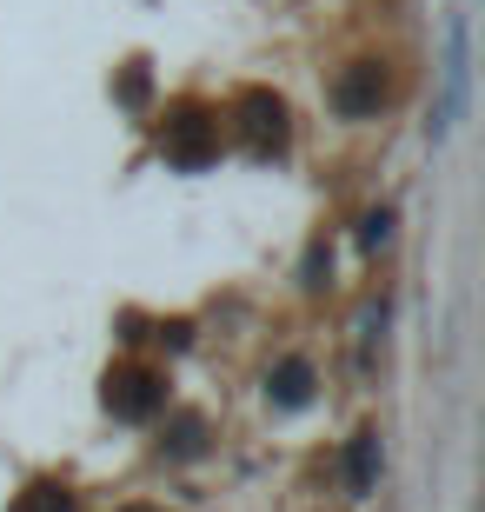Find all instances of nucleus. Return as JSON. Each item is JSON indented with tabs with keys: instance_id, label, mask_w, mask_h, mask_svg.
<instances>
[{
	"instance_id": "f257e3e1",
	"label": "nucleus",
	"mask_w": 485,
	"mask_h": 512,
	"mask_svg": "<svg viewBox=\"0 0 485 512\" xmlns=\"http://www.w3.org/2000/svg\"><path fill=\"white\" fill-rule=\"evenodd\" d=\"M160 153H167V167H180V173L213 167V160H220V114H206L200 100L167 107V120H160Z\"/></svg>"
},
{
	"instance_id": "f03ea898",
	"label": "nucleus",
	"mask_w": 485,
	"mask_h": 512,
	"mask_svg": "<svg viewBox=\"0 0 485 512\" xmlns=\"http://www.w3.org/2000/svg\"><path fill=\"white\" fill-rule=\"evenodd\" d=\"M233 133H240V147L253 160H280L293 147V114H286V100L273 87H246L233 100Z\"/></svg>"
},
{
	"instance_id": "7ed1b4c3",
	"label": "nucleus",
	"mask_w": 485,
	"mask_h": 512,
	"mask_svg": "<svg viewBox=\"0 0 485 512\" xmlns=\"http://www.w3.org/2000/svg\"><path fill=\"white\" fill-rule=\"evenodd\" d=\"M100 406L113 419H127V426H147L160 406H167V373H153V366H113L107 380H100Z\"/></svg>"
},
{
	"instance_id": "20e7f679",
	"label": "nucleus",
	"mask_w": 485,
	"mask_h": 512,
	"mask_svg": "<svg viewBox=\"0 0 485 512\" xmlns=\"http://www.w3.org/2000/svg\"><path fill=\"white\" fill-rule=\"evenodd\" d=\"M386 67L379 60H353L346 74L333 80V114L339 120H379V107H386Z\"/></svg>"
},
{
	"instance_id": "39448f33",
	"label": "nucleus",
	"mask_w": 485,
	"mask_h": 512,
	"mask_svg": "<svg viewBox=\"0 0 485 512\" xmlns=\"http://www.w3.org/2000/svg\"><path fill=\"white\" fill-rule=\"evenodd\" d=\"M466 80H472V34L466 20H452V40H446V107L432 120V140H446V127L466 114Z\"/></svg>"
},
{
	"instance_id": "423d86ee",
	"label": "nucleus",
	"mask_w": 485,
	"mask_h": 512,
	"mask_svg": "<svg viewBox=\"0 0 485 512\" xmlns=\"http://www.w3.org/2000/svg\"><path fill=\"white\" fill-rule=\"evenodd\" d=\"M313 393H319V373H313V360H299V353L266 373V406H280V413H299V406H313Z\"/></svg>"
},
{
	"instance_id": "0eeeda50",
	"label": "nucleus",
	"mask_w": 485,
	"mask_h": 512,
	"mask_svg": "<svg viewBox=\"0 0 485 512\" xmlns=\"http://www.w3.org/2000/svg\"><path fill=\"white\" fill-rule=\"evenodd\" d=\"M379 473H386V446H379V426H359L353 439H346V493L366 499L379 486Z\"/></svg>"
},
{
	"instance_id": "6e6552de",
	"label": "nucleus",
	"mask_w": 485,
	"mask_h": 512,
	"mask_svg": "<svg viewBox=\"0 0 485 512\" xmlns=\"http://www.w3.org/2000/svg\"><path fill=\"white\" fill-rule=\"evenodd\" d=\"M206 453V413H173L160 433V459H200Z\"/></svg>"
},
{
	"instance_id": "1a4fd4ad",
	"label": "nucleus",
	"mask_w": 485,
	"mask_h": 512,
	"mask_svg": "<svg viewBox=\"0 0 485 512\" xmlns=\"http://www.w3.org/2000/svg\"><path fill=\"white\" fill-rule=\"evenodd\" d=\"M14 512H74V493H67L60 479H34V486L14 499Z\"/></svg>"
},
{
	"instance_id": "9d476101",
	"label": "nucleus",
	"mask_w": 485,
	"mask_h": 512,
	"mask_svg": "<svg viewBox=\"0 0 485 512\" xmlns=\"http://www.w3.org/2000/svg\"><path fill=\"white\" fill-rule=\"evenodd\" d=\"M392 227H399V213H392V207H373L366 220H359V247H366V253L392 247Z\"/></svg>"
},
{
	"instance_id": "9b49d317",
	"label": "nucleus",
	"mask_w": 485,
	"mask_h": 512,
	"mask_svg": "<svg viewBox=\"0 0 485 512\" xmlns=\"http://www.w3.org/2000/svg\"><path fill=\"white\" fill-rule=\"evenodd\" d=\"M147 60H127V74H120V87H113V94H120V107H140V100H147Z\"/></svg>"
},
{
	"instance_id": "f8f14e48",
	"label": "nucleus",
	"mask_w": 485,
	"mask_h": 512,
	"mask_svg": "<svg viewBox=\"0 0 485 512\" xmlns=\"http://www.w3.org/2000/svg\"><path fill=\"white\" fill-rule=\"evenodd\" d=\"M326 280H333V247L313 240V247H306V286H326Z\"/></svg>"
},
{
	"instance_id": "ddd939ff",
	"label": "nucleus",
	"mask_w": 485,
	"mask_h": 512,
	"mask_svg": "<svg viewBox=\"0 0 485 512\" xmlns=\"http://www.w3.org/2000/svg\"><path fill=\"white\" fill-rule=\"evenodd\" d=\"M120 512H153V506H120Z\"/></svg>"
}]
</instances>
